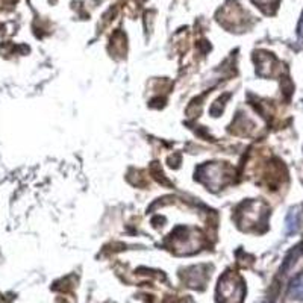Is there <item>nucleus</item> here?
<instances>
[{"mask_svg":"<svg viewBox=\"0 0 303 303\" xmlns=\"http://www.w3.org/2000/svg\"><path fill=\"white\" fill-rule=\"evenodd\" d=\"M244 294V285L238 277L226 274L220 281L219 296L221 303H241Z\"/></svg>","mask_w":303,"mask_h":303,"instance_id":"obj_1","label":"nucleus"},{"mask_svg":"<svg viewBox=\"0 0 303 303\" xmlns=\"http://www.w3.org/2000/svg\"><path fill=\"white\" fill-rule=\"evenodd\" d=\"M300 227V212L297 209H291L285 219V232L286 235H293Z\"/></svg>","mask_w":303,"mask_h":303,"instance_id":"obj_2","label":"nucleus"},{"mask_svg":"<svg viewBox=\"0 0 303 303\" xmlns=\"http://www.w3.org/2000/svg\"><path fill=\"white\" fill-rule=\"evenodd\" d=\"M288 296L291 299H300L303 300V273L297 274L294 279L289 284L288 288Z\"/></svg>","mask_w":303,"mask_h":303,"instance_id":"obj_3","label":"nucleus"},{"mask_svg":"<svg viewBox=\"0 0 303 303\" xmlns=\"http://www.w3.org/2000/svg\"><path fill=\"white\" fill-rule=\"evenodd\" d=\"M297 35H299L300 38H303V14H302L300 21H299V24H297Z\"/></svg>","mask_w":303,"mask_h":303,"instance_id":"obj_4","label":"nucleus"},{"mask_svg":"<svg viewBox=\"0 0 303 303\" xmlns=\"http://www.w3.org/2000/svg\"><path fill=\"white\" fill-rule=\"evenodd\" d=\"M253 2H255L256 5H261V6L264 8V6H267V5H271V3H273V0H253ZM274 2H276V0H274Z\"/></svg>","mask_w":303,"mask_h":303,"instance_id":"obj_5","label":"nucleus"}]
</instances>
